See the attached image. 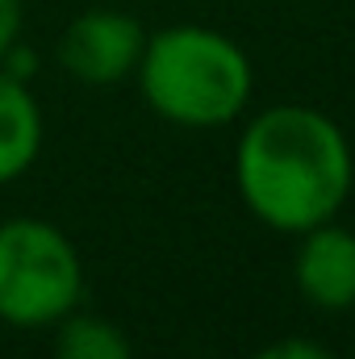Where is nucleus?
I'll use <instances>...</instances> for the list:
<instances>
[{"label":"nucleus","mask_w":355,"mask_h":359,"mask_svg":"<svg viewBox=\"0 0 355 359\" xmlns=\"http://www.w3.org/2000/svg\"><path fill=\"white\" fill-rule=\"evenodd\" d=\"M347 134L309 104L260 113L234 151V180L247 209L280 234H305L339 213L351 192Z\"/></svg>","instance_id":"obj_1"},{"label":"nucleus","mask_w":355,"mask_h":359,"mask_svg":"<svg viewBox=\"0 0 355 359\" xmlns=\"http://www.w3.org/2000/svg\"><path fill=\"white\" fill-rule=\"evenodd\" d=\"M147 104L188 130L234 121L251 100V63L243 46L205 25H172L147 38L138 59Z\"/></svg>","instance_id":"obj_2"},{"label":"nucleus","mask_w":355,"mask_h":359,"mask_svg":"<svg viewBox=\"0 0 355 359\" xmlns=\"http://www.w3.org/2000/svg\"><path fill=\"white\" fill-rule=\"evenodd\" d=\"M84 297V264L63 230L38 217L0 226V322L42 330L67 318Z\"/></svg>","instance_id":"obj_3"},{"label":"nucleus","mask_w":355,"mask_h":359,"mask_svg":"<svg viewBox=\"0 0 355 359\" xmlns=\"http://www.w3.org/2000/svg\"><path fill=\"white\" fill-rule=\"evenodd\" d=\"M142 46H147V29L130 13L92 8V13H80L63 29V38H59V63H63V72L72 80L92 84V88H105V84H117L130 72H138Z\"/></svg>","instance_id":"obj_4"},{"label":"nucleus","mask_w":355,"mask_h":359,"mask_svg":"<svg viewBox=\"0 0 355 359\" xmlns=\"http://www.w3.org/2000/svg\"><path fill=\"white\" fill-rule=\"evenodd\" d=\"M297 288L305 301H314L318 309H351L355 305V234L322 222L314 230H305V243L297 251Z\"/></svg>","instance_id":"obj_5"},{"label":"nucleus","mask_w":355,"mask_h":359,"mask_svg":"<svg viewBox=\"0 0 355 359\" xmlns=\"http://www.w3.org/2000/svg\"><path fill=\"white\" fill-rule=\"evenodd\" d=\"M42 147V113L25 80L0 72V184L17 180Z\"/></svg>","instance_id":"obj_6"},{"label":"nucleus","mask_w":355,"mask_h":359,"mask_svg":"<svg viewBox=\"0 0 355 359\" xmlns=\"http://www.w3.org/2000/svg\"><path fill=\"white\" fill-rule=\"evenodd\" d=\"M55 326H59L55 330V359H134L130 339L96 313H76L72 309Z\"/></svg>","instance_id":"obj_7"},{"label":"nucleus","mask_w":355,"mask_h":359,"mask_svg":"<svg viewBox=\"0 0 355 359\" xmlns=\"http://www.w3.org/2000/svg\"><path fill=\"white\" fill-rule=\"evenodd\" d=\"M255 359H335V355L314 339H280V343H267Z\"/></svg>","instance_id":"obj_8"},{"label":"nucleus","mask_w":355,"mask_h":359,"mask_svg":"<svg viewBox=\"0 0 355 359\" xmlns=\"http://www.w3.org/2000/svg\"><path fill=\"white\" fill-rule=\"evenodd\" d=\"M21 38V0H0V59Z\"/></svg>","instance_id":"obj_9"}]
</instances>
